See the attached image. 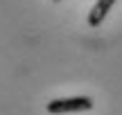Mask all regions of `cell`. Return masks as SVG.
Instances as JSON below:
<instances>
[{"mask_svg": "<svg viewBox=\"0 0 122 115\" xmlns=\"http://www.w3.org/2000/svg\"><path fill=\"white\" fill-rule=\"evenodd\" d=\"M48 113H79V111H91L93 99L91 97H63V99H52L48 102Z\"/></svg>", "mask_w": 122, "mask_h": 115, "instance_id": "cell-1", "label": "cell"}, {"mask_svg": "<svg viewBox=\"0 0 122 115\" xmlns=\"http://www.w3.org/2000/svg\"><path fill=\"white\" fill-rule=\"evenodd\" d=\"M113 5H115V0H97V2L93 5L91 14H88V25H91V27H100Z\"/></svg>", "mask_w": 122, "mask_h": 115, "instance_id": "cell-2", "label": "cell"}, {"mask_svg": "<svg viewBox=\"0 0 122 115\" xmlns=\"http://www.w3.org/2000/svg\"><path fill=\"white\" fill-rule=\"evenodd\" d=\"M54 2H59V0H54Z\"/></svg>", "mask_w": 122, "mask_h": 115, "instance_id": "cell-3", "label": "cell"}]
</instances>
